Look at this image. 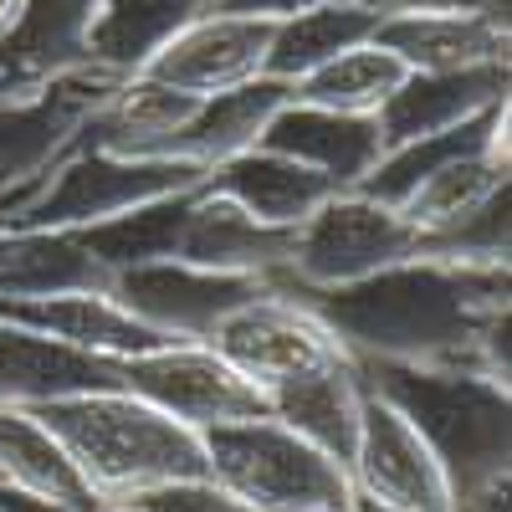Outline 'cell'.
<instances>
[{
	"mask_svg": "<svg viewBox=\"0 0 512 512\" xmlns=\"http://www.w3.org/2000/svg\"><path fill=\"white\" fill-rule=\"evenodd\" d=\"M502 185H507V139H497V144H487V149H477V154H466V159L436 169V175L420 180L395 210H400V216H405L425 241H431V236L461 226V221L472 216L477 205H487Z\"/></svg>",
	"mask_w": 512,
	"mask_h": 512,
	"instance_id": "obj_28",
	"label": "cell"
},
{
	"mask_svg": "<svg viewBox=\"0 0 512 512\" xmlns=\"http://www.w3.org/2000/svg\"><path fill=\"white\" fill-rule=\"evenodd\" d=\"M256 144L313 169V175H323L333 190H359L369 180V169L384 159V139H379L374 118L328 113V108H308V103H292V98L272 113V123L262 128Z\"/></svg>",
	"mask_w": 512,
	"mask_h": 512,
	"instance_id": "obj_14",
	"label": "cell"
},
{
	"mask_svg": "<svg viewBox=\"0 0 512 512\" xmlns=\"http://www.w3.org/2000/svg\"><path fill=\"white\" fill-rule=\"evenodd\" d=\"M31 415L62 441V451L72 456L82 482L108 507L134 492L164 487V482L205 477L200 436L128 390L52 400V405H36Z\"/></svg>",
	"mask_w": 512,
	"mask_h": 512,
	"instance_id": "obj_3",
	"label": "cell"
},
{
	"mask_svg": "<svg viewBox=\"0 0 512 512\" xmlns=\"http://www.w3.org/2000/svg\"><path fill=\"white\" fill-rule=\"evenodd\" d=\"M185 195H169V200H154L144 210H128L118 221H103V226H88L77 231V241L93 251V262L118 277V272H134V267H149V262H169L175 256V241H180V226H185Z\"/></svg>",
	"mask_w": 512,
	"mask_h": 512,
	"instance_id": "obj_31",
	"label": "cell"
},
{
	"mask_svg": "<svg viewBox=\"0 0 512 512\" xmlns=\"http://www.w3.org/2000/svg\"><path fill=\"white\" fill-rule=\"evenodd\" d=\"M272 36H277V21H267V16L200 11L139 72L164 82V88L190 93V98H216V93L246 88V82L262 77Z\"/></svg>",
	"mask_w": 512,
	"mask_h": 512,
	"instance_id": "obj_12",
	"label": "cell"
},
{
	"mask_svg": "<svg viewBox=\"0 0 512 512\" xmlns=\"http://www.w3.org/2000/svg\"><path fill=\"white\" fill-rule=\"evenodd\" d=\"M205 477L246 512L282 507H349V472L313 441H303L277 415H256L236 425H216L200 436Z\"/></svg>",
	"mask_w": 512,
	"mask_h": 512,
	"instance_id": "obj_4",
	"label": "cell"
},
{
	"mask_svg": "<svg viewBox=\"0 0 512 512\" xmlns=\"http://www.w3.org/2000/svg\"><path fill=\"white\" fill-rule=\"evenodd\" d=\"M113 507H134V512H246L236 507L210 477H195V482H164V487H149V492H134Z\"/></svg>",
	"mask_w": 512,
	"mask_h": 512,
	"instance_id": "obj_33",
	"label": "cell"
},
{
	"mask_svg": "<svg viewBox=\"0 0 512 512\" xmlns=\"http://www.w3.org/2000/svg\"><path fill=\"white\" fill-rule=\"evenodd\" d=\"M267 282L262 277H231V272H205L190 262H149L134 272L113 277V303L134 313L144 328H154L164 344H205L221 328L226 313L251 303Z\"/></svg>",
	"mask_w": 512,
	"mask_h": 512,
	"instance_id": "obj_10",
	"label": "cell"
},
{
	"mask_svg": "<svg viewBox=\"0 0 512 512\" xmlns=\"http://www.w3.org/2000/svg\"><path fill=\"white\" fill-rule=\"evenodd\" d=\"M93 0H26L16 31L0 41V98L36 93L88 62Z\"/></svg>",
	"mask_w": 512,
	"mask_h": 512,
	"instance_id": "obj_17",
	"label": "cell"
},
{
	"mask_svg": "<svg viewBox=\"0 0 512 512\" xmlns=\"http://www.w3.org/2000/svg\"><path fill=\"white\" fill-rule=\"evenodd\" d=\"M292 231L262 226L256 216L221 195L210 180H200L185 200V226L175 241V262L205 267V272H231V277H272L287 267Z\"/></svg>",
	"mask_w": 512,
	"mask_h": 512,
	"instance_id": "obj_13",
	"label": "cell"
},
{
	"mask_svg": "<svg viewBox=\"0 0 512 512\" xmlns=\"http://www.w3.org/2000/svg\"><path fill=\"white\" fill-rule=\"evenodd\" d=\"M349 487L379 507H395V512H456V492L441 472V461L431 456V446L369 384H364V405H359V441H354V461H349Z\"/></svg>",
	"mask_w": 512,
	"mask_h": 512,
	"instance_id": "obj_11",
	"label": "cell"
},
{
	"mask_svg": "<svg viewBox=\"0 0 512 512\" xmlns=\"http://www.w3.org/2000/svg\"><path fill=\"white\" fill-rule=\"evenodd\" d=\"M98 390H123L118 359L67 349L57 338H41L21 323L0 318V405L36 410V405L98 395Z\"/></svg>",
	"mask_w": 512,
	"mask_h": 512,
	"instance_id": "obj_16",
	"label": "cell"
},
{
	"mask_svg": "<svg viewBox=\"0 0 512 512\" xmlns=\"http://www.w3.org/2000/svg\"><path fill=\"white\" fill-rule=\"evenodd\" d=\"M420 251H425V236L395 205L369 200L359 190H338L292 231L287 267L277 277L308 292H328V287L364 282L384 267H400Z\"/></svg>",
	"mask_w": 512,
	"mask_h": 512,
	"instance_id": "obj_6",
	"label": "cell"
},
{
	"mask_svg": "<svg viewBox=\"0 0 512 512\" xmlns=\"http://www.w3.org/2000/svg\"><path fill=\"white\" fill-rule=\"evenodd\" d=\"M0 318L21 323L41 338H57L67 349L98 354V359H134L164 349V338L144 328L134 313L113 303V292H67V297H36V303H0Z\"/></svg>",
	"mask_w": 512,
	"mask_h": 512,
	"instance_id": "obj_20",
	"label": "cell"
},
{
	"mask_svg": "<svg viewBox=\"0 0 512 512\" xmlns=\"http://www.w3.org/2000/svg\"><path fill=\"white\" fill-rule=\"evenodd\" d=\"M123 77L103 67H77L21 98H0V200L11 210L41 185V175L82 139L88 118L108 103Z\"/></svg>",
	"mask_w": 512,
	"mask_h": 512,
	"instance_id": "obj_7",
	"label": "cell"
},
{
	"mask_svg": "<svg viewBox=\"0 0 512 512\" xmlns=\"http://www.w3.org/2000/svg\"><path fill=\"white\" fill-rule=\"evenodd\" d=\"M205 180L200 164L180 159H123L88 144H72L41 185L11 210L0 226H26V231H88L103 221H118L128 210H144L154 200L185 195Z\"/></svg>",
	"mask_w": 512,
	"mask_h": 512,
	"instance_id": "obj_5",
	"label": "cell"
},
{
	"mask_svg": "<svg viewBox=\"0 0 512 512\" xmlns=\"http://www.w3.org/2000/svg\"><path fill=\"white\" fill-rule=\"evenodd\" d=\"M205 344L216 349L241 379H251L262 395L282 390L287 379L308 374V369H323L333 359H349L344 349H338V338L303 303H297V297H287L272 282L256 292L251 303L226 313L221 328L210 333Z\"/></svg>",
	"mask_w": 512,
	"mask_h": 512,
	"instance_id": "obj_9",
	"label": "cell"
},
{
	"mask_svg": "<svg viewBox=\"0 0 512 512\" xmlns=\"http://www.w3.org/2000/svg\"><path fill=\"white\" fill-rule=\"evenodd\" d=\"M123 390L149 400L169 420L190 425L195 436L216 431V425L272 415L267 395L251 379H241L210 344H164L134 359H118Z\"/></svg>",
	"mask_w": 512,
	"mask_h": 512,
	"instance_id": "obj_8",
	"label": "cell"
},
{
	"mask_svg": "<svg viewBox=\"0 0 512 512\" xmlns=\"http://www.w3.org/2000/svg\"><path fill=\"white\" fill-rule=\"evenodd\" d=\"M507 139V103L477 113V118H466L456 128H446V134H431V139H415V144H400V149H384V159L369 169V180L359 185V195L369 200H384V205H400L420 180H431L436 169L466 159V154H477L487 144Z\"/></svg>",
	"mask_w": 512,
	"mask_h": 512,
	"instance_id": "obj_29",
	"label": "cell"
},
{
	"mask_svg": "<svg viewBox=\"0 0 512 512\" xmlns=\"http://www.w3.org/2000/svg\"><path fill=\"white\" fill-rule=\"evenodd\" d=\"M195 108H200V98L134 72V77H123L108 93V103L88 118L77 144L103 149V154H123V159H169V144L180 139V128L195 118Z\"/></svg>",
	"mask_w": 512,
	"mask_h": 512,
	"instance_id": "obj_19",
	"label": "cell"
},
{
	"mask_svg": "<svg viewBox=\"0 0 512 512\" xmlns=\"http://www.w3.org/2000/svg\"><path fill=\"white\" fill-rule=\"evenodd\" d=\"M11 216V200H0V221H6Z\"/></svg>",
	"mask_w": 512,
	"mask_h": 512,
	"instance_id": "obj_39",
	"label": "cell"
},
{
	"mask_svg": "<svg viewBox=\"0 0 512 512\" xmlns=\"http://www.w3.org/2000/svg\"><path fill=\"white\" fill-rule=\"evenodd\" d=\"M318 6H333V0H205V11H241V16H267V21H287Z\"/></svg>",
	"mask_w": 512,
	"mask_h": 512,
	"instance_id": "obj_34",
	"label": "cell"
},
{
	"mask_svg": "<svg viewBox=\"0 0 512 512\" xmlns=\"http://www.w3.org/2000/svg\"><path fill=\"white\" fill-rule=\"evenodd\" d=\"M507 103V62H482L461 72H410L400 88L374 113L384 149H400L415 139L446 134V128L477 118L487 108Z\"/></svg>",
	"mask_w": 512,
	"mask_h": 512,
	"instance_id": "obj_15",
	"label": "cell"
},
{
	"mask_svg": "<svg viewBox=\"0 0 512 512\" xmlns=\"http://www.w3.org/2000/svg\"><path fill=\"white\" fill-rule=\"evenodd\" d=\"M349 512H395V507H379V502H369V497H349Z\"/></svg>",
	"mask_w": 512,
	"mask_h": 512,
	"instance_id": "obj_37",
	"label": "cell"
},
{
	"mask_svg": "<svg viewBox=\"0 0 512 512\" xmlns=\"http://www.w3.org/2000/svg\"><path fill=\"white\" fill-rule=\"evenodd\" d=\"M292 98V82H277V77H256L246 88H231V93H216V98H200L195 118L180 128V139L169 144V159L180 164H200L205 175L216 164L256 149L262 128L272 123V113Z\"/></svg>",
	"mask_w": 512,
	"mask_h": 512,
	"instance_id": "obj_25",
	"label": "cell"
},
{
	"mask_svg": "<svg viewBox=\"0 0 512 512\" xmlns=\"http://www.w3.org/2000/svg\"><path fill=\"white\" fill-rule=\"evenodd\" d=\"M0 482L47 512H108V502L82 482L62 441L16 405H0Z\"/></svg>",
	"mask_w": 512,
	"mask_h": 512,
	"instance_id": "obj_21",
	"label": "cell"
},
{
	"mask_svg": "<svg viewBox=\"0 0 512 512\" xmlns=\"http://www.w3.org/2000/svg\"><path fill=\"white\" fill-rule=\"evenodd\" d=\"M297 297L349 359L364 364H436L507 384V267H461L410 256L364 282L308 292L267 277Z\"/></svg>",
	"mask_w": 512,
	"mask_h": 512,
	"instance_id": "obj_1",
	"label": "cell"
},
{
	"mask_svg": "<svg viewBox=\"0 0 512 512\" xmlns=\"http://www.w3.org/2000/svg\"><path fill=\"white\" fill-rule=\"evenodd\" d=\"M267 405L282 425H292L303 441H313L323 456H333L349 472L354 441H359V405H364V384H359L354 359H333L323 369L287 379L282 390L267 395Z\"/></svg>",
	"mask_w": 512,
	"mask_h": 512,
	"instance_id": "obj_23",
	"label": "cell"
},
{
	"mask_svg": "<svg viewBox=\"0 0 512 512\" xmlns=\"http://www.w3.org/2000/svg\"><path fill=\"white\" fill-rule=\"evenodd\" d=\"M282 512H349V507H282Z\"/></svg>",
	"mask_w": 512,
	"mask_h": 512,
	"instance_id": "obj_38",
	"label": "cell"
},
{
	"mask_svg": "<svg viewBox=\"0 0 512 512\" xmlns=\"http://www.w3.org/2000/svg\"><path fill=\"white\" fill-rule=\"evenodd\" d=\"M405 77H410L405 62H395L384 47H374V41H364V47L338 52L333 62L313 67L308 77H297V82H292V103L374 118V113L384 108V98H390Z\"/></svg>",
	"mask_w": 512,
	"mask_h": 512,
	"instance_id": "obj_30",
	"label": "cell"
},
{
	"mask_svg": "<svg viewBox=\"0 0 512 512\" xmlns=\"http://www.w3.org/2000/svg\"><path fill=\"white\" fill-rule=\"evenodd\" d=\"M379 21H384L379 0H333V6L287 16V21H277L262 77H277V82L308 77L313 67L333 62L338 52H354V47H364V41H374Z\"/></svg>",
	"mask_w": 512,
	"mask_h": 512,
	"instance_id": "obj_26",
	"label": "cell"
},
{
	"mask_svg": "<svg viewBox=\"0 0 512 512\" xmlns=\"http://www.w3.org/2000/svg\"><path fill=\"white\" fill-rule=\"evenodd\" d=\"M374 47H384L405 72H461L482 62H507L512 31L502 16H446V11H384Z\"/></svg>",
	"mask_w": 512,
	"mask_h": 512,
	"instance_id": "obj_18",
	"label": "cell"
},
{
	"mask_svg": "<svg viewBox=\"0 0 512 512\" xmlns=\"http://www.w3.org/2000/svg\"><path fill=\"white\" fill-rule=\"evenodd\" d=\"M205 180L221 195H231L246 216H256L262 226H277V231H297L328 195H338L323 175H313V169L292 164V159H282L262 144L216 164Z\"/></svg>",
	"mask_w": 512,
	"mask_h": 512,
	"instance_id": "obj_24",
	"label": "cell"
},
{
	"mask_svg": "<svg viewBox=\"0 0 512 512\" xmlns=\"http://www.w3.org/2000/svg\"><path fill=\"white\" fill-rule=\"evenodd\" d=\"M21 11H26V0H0V41H6V36L16 31Z\"/></svg>",
	"mask_w": 512,
	"mask_h": 512,
	"instance_id": "obj_36",
	"label": "cell"
},
{
	"mask_svg": "<svg viewBox=\"0 0 512 512\" xmlns=\"http://www.w3.org/2000/svg\"><path fill=\"white\" fill-rule=\"evenodd\" d=\"M113 277L93 262L77 231L0 226V303H36L67 292H108Z\"/></svg>",
	"mask_w": 512,
	"mask_h": 512,
	"instance_id": "obj_22",
	"label": "cell"
},
{
	"mask_svg": "<svg viewBox=\"0 0 512 512\" xmlns=\"http://www.w3.org/2000/svg\"><path fill=\"white\" fill-rule=\"evenodd\" d=\"M200 11L205 0H93L88 62L113 77H134Z\"/></svg>",
	"mask_w": 512,
	"mask_h": 512,
	"instance_id": "obj_27",
	"label": "cell"
},
{
	"mask_svg": "<svg viewBox=\"0 0 512 512\" xmlns=\"http://www.w3.org/2000/svg\"><path fill=\"white\" fill-rule=\"evenodd\" d=\"M384 11H446V16H502L507 0H379Z\"/></svg>",
	"mask_w": 512,
	"mask_h": 512,
	"instance_id": "obj_35",
	"label": "cell"
},
{
	"mask_svg": "<svg viewBox=\"0 0 512 512\" xmlns=\"http://www.w3.org/2000/svg\"><path fill=\"white\" fill-rule=\"evenodd\" d=\"M0 487H6V482H0Z\"/></svg>",
	"mask_w": 512,
	"mask_h": 512,
	"instance_id": "obj_40",
	"label": "cell"
},
{
	"mask_svg": "<svg viewBox=\"0 0 512 512\" xmlns=\"http://www.w3.org/2000/svg\"><path fill=\"white\" fill-rule=\"evenodd\" d=\"M507 251H512V185H502L487 205H477L461 226L431 236L420 256H441V262L461 267H507Z\"/></svg>",
	"mask_w": 512,
	"mask_h": 512,
	"instance_id": "obj_32",
	"label": "cell"
},
{
	"mask_svg": "<svg viewBox=\"0 0 512 512\" xmlns=\"http://www.w3.org/2000/svg\"><path fill=\"white\" fill-rule=\"evenodd\" d=\"M359 379L395 405L415 436L431 446L456 492V512H507V456H512V400L507 384L436 364H364Z\"/></svg>",
	"mask_w": 512,
	"mask_h": 512,
	"instance_id": "obj_2",
	"label": "cell"
}]
</instances>
